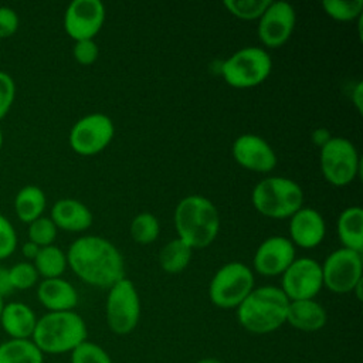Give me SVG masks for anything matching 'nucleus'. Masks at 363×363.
Here are the masks:
<instances>
[{"label": "nucleus", "instance_id": "f257e3e1", "mask_svg": "<svg viewBox=\"0 0 363 363\" xmlns=\"http://www.w3.org/2000/svg\"><path fill=\"white\" fill-rule=\"evenodd\" d=\"M67 264L85 284L109 289L125 278V261L119 250L99 235L77 238L68 248Z\"/></svg>", "mask_w": 363, "mask_h": 363}, {"label": "nucleus", "instance_id": "f03ea898", "mask_svg": "<svg viewBox=\"0 0 363 363\" xmlns=\"http://www.w3.org/2000/svg\"><path fill=\"white\" fill-rule=\"evenodd\" d=\"M288 303L289 299L278 286L254 288L237 306V320L250 333L267 335L286 322Z\"/></svg>", "mask_w": 363, "mask_h": 363}, {"label": "nucleus", "instance_id": "7ed1b4c3", "mask_svg": "<svg viewBox=\"0 0 363 363\" xmlns=\"http://www.w3.org/2000/svg\"><path fill=\"white\" fill-rule=\"evenodd\" d=\"M174 227L177 238L193 250L208 247L218 234L220 216L208 199L191 194L179 201L174 210Z\"/></svg>", "mask_w": 363, "mask_h": 363}, {"label": "nucleus", "instance_id": "20e7f679", "mask_svg": "<svg viewBox=\"0 0 363 363\" xmlns=\"http://www.w3.org/2000/svg\"><path fill=\"white\" fill-rule=\"evenodd\" d=\"M86 335V323L77 312H47L37 319L31 342L43 354H62L85 342Z\"/></svg>", "mask_w": 363, "mask_h": 363}, {"label": "nucleus", "instance_id": "39448f33", "mask_svg": "<svg viewBox=\"0 0 363 363\" xmlns=\"http://www.w3.org/2000/svg\"><path fill=\"white\" fill-rule=\"evenodd\" d=\"M251 201L259 214L282 220L289 218L302 207L303 191L296 182L288 177L272 176L255 184Z\"/></svg>", "mask_w": 363, "mask_h": 363}, {"label": "nucleus", "instance_id": "423d86ee", "mask_svg": "<svg viewBox=\"0 0 363 363\" xmlns=\"http://www.w3.org/2000/svg\"><path fill=\"white\" fill-rule=\"evenodd\" d=\"M272 69L269 54L261 47H244L231 54L220 67L223 79L234 88H252L262 84Z\"/></svg>", "mask_w": 363, "mask_h": 363}, {"label": "nucleus", "instance_id": "0eeeda50", "mask_svg": "<svg viewBox=\"0 0 363 363\" xmlns=\"http://www.w3.org/2000/svg\"><path fill=\"white\" fill-rule=\"evenodd\" d=\"M254 289V274L242 262L233 261L223 265L211 278L208 298L221 309H237V306Z\"/></svg>", "mask_w": 363, "mask_h": 363}, {"label": "nucleus", "instance_id": "6e6552de", "mask_svg": "<svg viewBox=\"0 0 363 363\" xmlns=\"http://www.w3.org/2000/svg\"><path fill=\"white\" fill-rule=\"evenodd\" d=\"M105 316L111 332L119 336L129 335L138 326L140 319V299L133 282L126 277L109 288Z\"/></svg>", "mask_w": 363, "mask_h": 363}, {"label": "nucleus", "instance_id": "1a4fd4ad", "mask_svg": "<svg viewBox=\"0 0 363 363\" xmlns=\"http://www.w3.org/2000/svg\"><path fill=\"white\" fill-rule=\"evenodd\" d=\"M320 170L326 182L336 187L350 184L360 172V157L354 145L346 138H330L320 147Z\"/></svg>", "mask_w": 363, "mask_h": 363}, {"label": "nucleus", "instance_id": "9d476101", "mask_svg": "<svg viewBox=\"0 0 363 363\" xmlns=\"http://www.w3.org/2000/svg\"><path fill=\"white\" fill-rule=\"evenodd\" d=\"M320 267L323 286L335 294H349L363 281L362 252L347 248L335 250Z\"/></svg>", "mask_w": 363, "mask_h": 363}, {"label": "nucleus", "instance_id": "9b49d317", "mask_svg": "<svg viewBox=\"0 0 363 363\" xmlns=\"http://www.w3.org/2000/svg\"><path fill=\"white\" fill-rule=\"evenodd\" d=\"M115 126L109 116L95 112L78 119L68 136L71 149L81 156H92L102 152L113 139Z\"/></svg>", "mask_w": 363, "mask_h": 363}, {"label": "nucleus", "instance_id": "f8f14e48", "mask_svg": "<svg viewBox=\"0 0 363 363\" xmlns=\"http://www.w3.org/2000/svg\"><path fill=\"white\" fill-rule=\"evenodd\" d=\"M322 288V267L308 257L295 258L281 278V289L289 301L315 299Z\"/></svg>", "mask_w": 363, "mask_h": 363}, {"label": "nucleus", "instance_id": "ddd939ff", "mask_svg": "<svg viewBox=\"0 0 363 363\" xmlns=\"http://www.w3.org/2000/svg\"><path fill=\"white\" fill-rule=\"evenodd\" d=\"M105 21V6L99 0H74L64 13V30L74 40H94Z\"/></svg>", "mask_w": 363, "mask_h": 363}, {"label": "nucleus", "instance_id": "4468645a", "mask_svg": "<svg viewBox=\"0 0 363 363\" xmlns=\"http://www.w3.org/2000/svg\"><path fill=\"white\" fill-rule=\"evenodd\" d=\"M295 10L286 1H271L258 18V38L268 48L282 47L295 28Z\"/></svg>", "mask_w": 363, "mask_h": 363}, {"label": "nucleus", "instance_id": "2eb2a0df", "mask_svg": "<svg viewBox=\"0 0 363 363\" xmlns=\"http://www.w3.org/2000/svg\"><path fill=\"white\" fill-rule=\"evenodd\" d=\"M295 259V245L289 238L272 235L265 238L257 248L252 259L254 269L264 277L282 275Z\"/></svg>", "mask_w": 363, "mask_h": 363}, {"label": "nucleus", "instance_id": "dca6fc26", "mask_svg": "<svg viewBox=\"0 0 363 363\" xmlns=\"http://www.w3.org/2000/svg\"><path fill=\"white\" fill-rule=\"evenodd\" d=\"M233 157L244 169L268 173L277 166V155L271 145L258 135L245 133L233 143Z\"/></svg>", "mask_w": 363, "mask_h": 363}, {"label": "nucleus", "instance_id": "f3484780", "mask_svg": "<svg viewBox=\"0 0 363 363\" xmlns=\"http://www.w3.org/2000/svg\"><path fill=\"white\" fill-rule=\"evenodd\" d=\"M325 220L319 211L311 207H301L289 217V240L301 248H313L325 238Z\"/></svg>", "mask_w": 363, "mask_h": 363}, {"label": "nucleus", "instance_id": "a211bd4d", "mask_svg": "<svg viewBox=\"0 0 363 363\" xmlns=\"http://www.w3.org/2000/svg\"><path fill=\"white\" fill-rule=\"evenodd\" d=\"M37 299L48 312L74 311L78 305V292L74 285L65 279H43L37 285Z\"/></svg>", "mask_w": 363, "mask_h": 363}, {"label": "nucleus", "instance_id": "6ab92c4d", "mask_svg": "<svg viewBox=\"0 0 363 363\" xmlns=\"http://www.w3.org/2000/svg\"><path fill=\"white\" fill-rule=\"evenodd\" d=\"M50 218L57 228L69 233L88 230L94 220L91 210L82 201L75 199H61L55 201Z\"/></svg>", "mask_w": 363, "mask_h": 363}, {"label": "nucleus", "instance_id": "aec40b11", "mask_svg": "<svg viewBox=\"0 0 363 363\" xmlns=\"http://www.w3.org/2000/svg\"><path fill=\"white\" fill-rule=\"evenodd\" d=\"M35 312L24 302H4L0 326L10 339H31L37 325Z\"/></svg>", "mask_w": 363, "mask_h": 363}, {"label": "nucleus", "instance_id": "412c9836", "mask_svg": "<svg viewBox=\"0 0 363 363\" xmlns=\"http://www.w3.org/2000/svg\"><path fill=\"white\" fill-rule=\"evenodd\" d=\"M328 322L325 308L315 299L289 301L286 309V322L302 332L320 330Z\"/></svg>", "mask_w": 363, "mask_h": 363}, {"label": "nucleus", "instance_id": "4be33fe9", "mask_svg": "<svg viewBox=\"0 0 363 363\" xmlns=\"http://www.w3.org/2000/svg\"><path fill=\"white\" fill-rule=\"evenodd\" d=\"M336 233L342 248L356 252L363 251V210L352 206L343 210L336 223Z\"/></svg>", "mask_w": 363, "mask_h": 363}, {"label": "nucleus", "instance_id": "5701e85b", "mask_svg": "<svg viewBox=\"0 0 363 363\" xmlns=\"http://www.w3.org/2000/svg\"><path fill=\"white\" fill-rule=\"evenodd\" d=\"M47 204L45 193L34 184L21 187L14 197V211L20 221L30 224L43 216Z\"/></svg>", "mask_w": 363, "mask_h": 363}, {"label": "nucleus", "instance_id": "b1692460", "mask_svg": "<svg viewBox=\"0 0 363 363\" xmlns=\"http://www.w3.org/2000/svg\"><path fill=\"white\" fill-rule=\"evenodd\" d=\"M0 363H44V354L31 339H9L0 343Z\"/></svg>", "mask_w": 363, "mask_h": 363}, {"label": "nucleus", "instance_id": "393cba45", "mask_svg": "<svg viewBox=\"0 0 363 363\" xmlns=\"http://www.w3.org/2000/svg\"><path fill=\"white\" fill-rule=\"evenodd\" d=\"M193 257V248L180 238L169 241L159 252V264L167 274H179L187 268Z\"/></svg>", "mask_w": 363, "mask_h": 363}, {"label": "nucleus", "instance_id": "a878e982", "mask_svg": "<svg viewBox=\"0 0 363 363\" xmlns=\"http://www.w3.org/2000/svg\"><path fill=\"white\" fill-rule=\"evenodd\" d=\"M34 268L43 279L60 278L67 269V255L57 245L41 247L37 257L33 261Z\"/></svg>", "mask_w": 363, "mask_h": 363}, {"label": "nucleus", "instance_id": "bb28decb", "mask_svg": "<svg viewBox=\"0 0 363 363\" xmlns=\"http://www.w3.org/2000/svg\"><path fill=\"white\" fill-rule=\"evenodd\" d=\"M160 233V224L152 213H139L130 223V237L138 244H152Z\"/></svg>", "mask_w": 363, "mask_h": 363}, {"label": "nucleus", "instance_id": "cd10ccee", "mask_svg": "<svg viewBox=\"0 0 363 363\" xmlns=\"http://www.w3.org/2000/svg\"><path fill=\"white\" fill-rule=\"evenodd\" d=\"M325 13L336 21H353L362 16L363 0H325Z\"/></svg>", "mask_w": 363, "mask_h": 363}, {"label": "nucleus", "instance_id": "c85d7f7f", "mask_svg": "<svg viewBox=\"0 0 363 363\" xmlns=\"http://www.w3.org/2000/svg\"><path fill=\"white\" fill-rule=\"evenodd\" d=\"M271 4V0H224L223 6L230 14L240 20H258L267 7Z\"/></svg>", "mask_w": 363, "mask_h": 363}, {"label": "nucleus", "instance_id": "c756f323", "mask_svg": "<svg viewBox=\"0 0 363 363\" xmlns=\"http://www.w3.org/2000/svg\"><path fill=\"white\" fill-rule=\"evenodd\" d=\"M57 231L58 228L55 227L52 220L50 217L41 216L28 224L27 235H28V241L37 244L41 248V247L54 244L57 238Z\"/></svg>", "mask_w": 363, "mask_h": 363}, {"label": "nucleus", "instance_id": "7c9ffc66", "mask_svg": "<svg viewBox=\"0 0 363 363\" xmlns=\"http://www.w3.org/2000/svg\"><path fill=\"white\" fill-rule=\"evenodd\" d=\"M9 278L14 291H26L38 284V272L33 262L21 261L9 268Z\"/></svg>", "mask_w": 363, "mask_h": 363}, {"label": "nucleus", "instance_id": "2f4dec72", "mask_svg": "<svg viewBox=\"0 0 363 363\" xmlns=\"http://www.w3.org/2000/svg\"><path fill=\"white\" fill-rule=\"evenodd\" d=\"M71 363H113L109 353L95 342L85 340L71 352Z\"/></svg>", "mask_w": 363, "mask_h": 363}, {"label": "nucleus", "instance_id": "473e14b6", "mask_svg": "<svg viewBox=\"0 0 363 363\" xmlns=\"http://www.w3.org/2000/svg\"><path fill=\"white\" fill-rule=\"evenodd\" d=\"M17 233L11 221L0 214V259L9 258L17 248Z\"/></svg>", "mask_w": 363, "mask_h": 363}, {"label": "nucleus", "instance_id": "72a5a7b5", "mask_svg": "<svg viewBox=\"0 0 363 363\" xmlns=\"http://www.w3.org/2000/svg\"><path fill=\"white\" fill-rule=\"evenodd\" d=\"M16 99V84L10 74L0 71V121L9 113Z\"/></svg>", "mask_w": 363, "mask_h": 363}, {"label": "nucleus", "instance_id": "f704fd0d", "mask_svg": "<svg viewBox=\"0 0 363 363\" xmlns=\"http://www.w3.org/2000/svg\"><path fill=\"white\" fill-rule=\"evenodd\" d=\"M72 55L78 64L91 65L96 61L99 55L98 44L94 40L75 41V45L72 48Z\"/></svg>", "mask_w": 363, "mask_h": 363}, {"label": "nucleus", "instance_id": "c9c22d12", "mask_svg": "<svg viewBox=\"0 0 363 363\" xmlns=\"http://www.w3.org/2000/svg\"><path fill=\"white\" fill-rule=\"evenodd\" d=\"M18 16L7 6H0V38H9L18 30Z\"/></svg>", "mask_w": 363, "mask_h": 363}, {"label": "nucleus", "instance_id": "e433bc0d", "mask_svg": "<svg viewBox=\"0 0 363 363\" xmlns=\"http://www.w3.org/2000/svg\"><path fill=\"white\" fill-rule=\"evenodd\" d=\"M13 286L9 278V268L0 267V296L4 299L6 296H9L13 292Z\"/></svg>", "mask_w": 363, "mask_h": 363}, {"label": "nucleus", "instance_id": "4c0bfd02", "mask_svg": "<svg viewBox=\"0 0 363 363\" xmlns=\"http://www.w3.org/2000/svg\"><path fill=\"white\" fill-rule=\"evenodd\" d=\"M311 138H312V142H313L315 146L322 147V146H325L330 140L332 135H330V132L326 128H318V129H315L312 132Z\"/></svg>", "mask_w": 363, "mask_h": 363}, {"label": "nucleus", "instance_id": "58836bf2", "mask_svg": "<svg viewBox=\"0 0 363 363\" xmlns=\"http://www.w3.org/2000/svg\"><path fill=\"white\" fill-rule=\"evenodd\" d=\"M352 102L356 111L360 113L363 111V82H357L352 91Z\"/></svg>", "mask_w": 363, "mask_h": 363}, {"label": "nucleus", "instance_id": "ea45409f", "mask_svg": "<svg viewBox=\"0 0 363 363\" xmlns=\"http://www.w3.org/2000/svg\"><path fill=\"white\" fill-rule=\"evenodd\" d=\"M38 251H40V247L37 244L31 242V241H26L23 244V247H21V252H23L24 258L30 259V261H34V258L37 257Z\"/></svg>", "mask_w": 363, "mask_h": 363}, {"label": "nucleus", "instance_id": "a19ab883", "mask_svg": "<svg viewBox=\"0 0 363 363\" xmlns=\"http://www.w3.org/2000/svg\"><path fill=\"white\" fill-rule=\"evenodd\" d=\"M196 363H224L223 360H220V359H217V357H203V359H200V360H197Z\"/></svg>", "mask_w": 363, "mask_h": 363}, {"label": "nucleus", "instance_id": "79ce46f5", "mask_svg": "<svg viewBox=\"0 0 363 363\" xmlns=\"http://www.w3.org/2000/svg\"><path fill=\"white\" fill-rule=\"evenodd\" d=\"M3 142H4V136H3V130H1V128H0V150H1V147H3Z\"/></svg>", "mask_w": 363, "mask_h": 363}, {"label": "nucleus", "instance_id": "37998d69", "mask_svg": "<svg viewBox=\"0 0 363 363\" xmlns=\"http://www.w3.org/2000/svg\"><path fill=\"white\" fill-rule=\"evenodd\" d=\"M3 305H4V299L0 296V313H1V309H3Z\"/></svg>", "mask_w": 363, "mask_h": 363}]
</instances>
